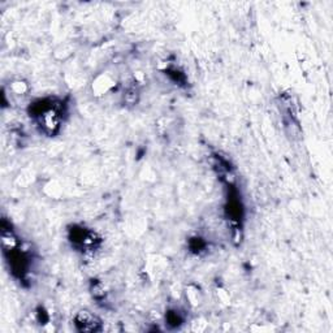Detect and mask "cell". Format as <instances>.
<instances>
[{
  "label": "cell",
  "mask_w": 333,
  "mask_h": 333,
  "mask_svg": "<svg viewBox=\"0 0 333 333\" xmlns=\"http://www.w3.org/2000/svg\"><path fill=\"white\" fill-rule=\"evenodd\" d=\"M74 324L78 330H82V332H95V330L100 329V320L97 316L93 315L90 311L86 310L80 311L76 315Z\"/></svg>",
  "instance_id": "6da1fadb"
},
{
  "label": "cell",
  "mask_w": 333,
  "mask_h": 333,
  "mask_svg": "<svg viewBox=\"0 0 333 333\" xmlns=\"http://www.w3.org/2000/svg\"><path fill=\"white\" fill-rule=\"evenodd\" d=\"M165 320H167V324L171 325V327H173V328H176V327H179L180 324H183L184 318H183V315L179 313V311L172 310V311H168V313H167Z\"/></svg>",
  "instance_id": "7a4b0ae2"
}]
</instances>
